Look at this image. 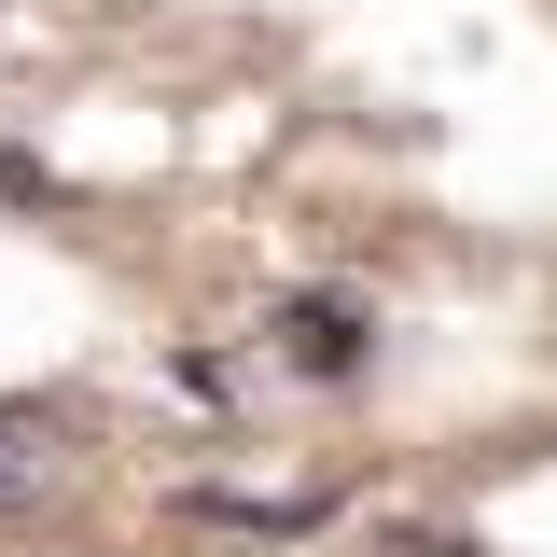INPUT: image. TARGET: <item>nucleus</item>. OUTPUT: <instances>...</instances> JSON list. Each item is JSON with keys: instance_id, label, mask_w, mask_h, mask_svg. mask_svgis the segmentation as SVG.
Listing matches in <instances>:
<instances>
[{"instance_id": "f257e3e1", "label": "nucleus", "mask_w": 557, "mask_h": 557, "mask_svg": "<svg viewBox=\"0 0 557 557\" xmlns=\"http://www.w3.org/2000/svg\"><path fill=\"white\" fill-rule=\"evenodd\" d=\"M278 362L321 376V391H348V376L376 362V307H362V293H293V307H278Z\"/></svg>"}, {"instance_id": "f03ea898", "label": "nucleus", "mask_w": 557, "mask_h": 557, "mask_svg": "<svg viewBox=\"0 0 557 557\" xmlns=\"http://www.w3.org/2000/svg\"><path fill=\"white\" fill-rule=\"evenodd\" d=\"M42 502V418H0V516Z\"/></svg>"}, {"instance_id": "7ed1b4c3", "label": "nucleus", "mask_w": 557, "mask_h": 557, "mask_svg": "<svg viewBox=\"0 0 557 557\" xmlns=\"http://www.w3.org/2000/svg\"><path fill=\"white\" fill-rule=\"evenodd\" d=\"M0 209H57V168H28V153H0Z\"/></svg>"}, {"instance_id": "20e7f679", "label": "nucleus", "mask_w": 557, "mask_h": 557, "mask_svg": "<svg viewBox=\"0 0 557 557\" xmlns=\"http://www.w3.org/2000/svg\"><path fill=\"white\" fill-rule=\"evenodd\" d=\"M391 557H487V544H460V530H405Z\"/></svg>"}]
</instances>
